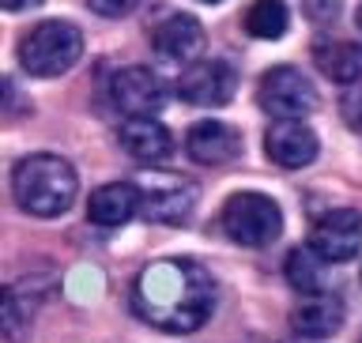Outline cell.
I'll return each mask as SVG.
<instances>
[{"label": "cell", "instance_id": "7a4b0ae2", "mask_svg": "<svg viewBox=\"0 0 362 343\" xmlns=\"http://www.w3.org/2000/svg\"><path fill=\"white\" fill-rule=\"evenodd\" d=\"M76 170L57 155H30L23 158L11 174V192L23 211L38 215V219H53L64 215L76 200Z\"/></svg>", "mask_w": 362, "mask_h": 343}, {"label": "cell", "instance_id": "52a82bcc", "mask_svg": "<svg viewBox=\"0 0 362 343\" xmlns=\"http://www.w3.org/2000/svg\"><path fill=\"white\" fill-rule=\"evenodd\" d=\"M110 95L129 117H151V113L163 110V102H166L163 79H158L151 68H121V72L110 79Z\"/></svg>", "mask_w": 362, "mask_h": 343}, {"label": "cell", "instance_id": "ac0fdd59", "mask_svg": "<svg viewBox=\"0 0 362 343\" xmlns=\"http://www.w3.org/2000/svg\"><path fill=\"white\" fill-rule=\"evenodd\" d=\"M287 279L294 291L302 294H313L317 287H321V264H317V249H294V253L287 257Z\"/></svg>", "mask_w": 362, "mask_h": 343}, {"label": "cell", "instance_id": "8fae6325", "mask_svg": "<svg viewBox=\"0 0 362 343\" xmlns=\"http://www.w3.org/2000/svg\"><path fill=\"white\" fill-rule=\"evenodd\" d=\"M185 151L197 158L200 166H223V163H230V158H238L242 136H238V129H230V124H223V121H200L197 129L189 132Z\"/></svg>", "mask_w": 362, "mask_h": 343}, {"label": "cell", "instance_id": "d6986e66", "mask_svg": "<svg viewBox=\"0 0 362 343\" xmlns=\"http://www.w3.org/2000/svg\"><path fill=\"white\" fill-rule=\"evenodd\" d=\"M30 332V313H23V302L16 291H4V336L8 343H23Z\"/></svg>", "mask_w": 362, "mask_h": 343}, {"label": "cell", "instance_id": "30bf717a", "mask_svg": "<svg viewBox=\"0 0 362 343\" xmlns=\"http://www.w3.org/2000/svg\"><path fill=\"white\" fill-rule=\"evenodd\" d=\"M264 147H268V158L283 170L310 166L317 158V136L302 121H276L272 132L264 136Z\"/></svg>", "mask_w": 362, "mask_h": 343}, {"label": "cell", "instance_id": "5bb4252c", "mask_svg": "<svg viewBox=\"0 0 362 343\" xmlns=\"http://www.w3.org/2000/svg\"><path fill=\"white\" fill-rule=\"evenodd\" d=\"M204 45V30L192 16H170L163 27L155 30V50L166 61H192Z\"/></svg>", "mask_w": 362, "mask_h": 343}, {"label": "cell", "instance_id": "6da1fadb", "mask_svg": "<svg viewBox=\"0 0 362 343\" xmlns=\"http://www.w3.org/2000/svg\"><path fill=\"white\" fill-rule=\"evenodd\" d=\"M132 306L144 321L166 332H192L211 317L215 287L192 260H158L144 268Z\"/></svg>", "mask_w": 362, "mask_h": 343}, {"label": "cell", "instance_id": "2e32d148", "mask_svg": "<svg viewBox=\"0 0 362 343\" xmlns=\"http://www.w3.org/2000/svg\"><path fill=\"white\" fill-rule=\"evenodd\" d=\"M317 64L336 83H355V79H362V45H355V42L317 45Z\"/></svg>", "mask_w": 362, "mask_h": 343}, {"label": "cell", "instance_id": "603a6c76", "mask_svg": "<svg viewBox=\"0 0 362 343\" xmlns=\"http://www.w3.org/2000/svg\"><path fill=\"white\" fill-rule=\"evenodd\" d=\"M358 27H362V4H358Z\"/></svg>", "mask_w": 362, "mask_h": 343}, {"label": "cell", "instance_id": "5b68a950", "mask_svg": "<svg viewBox=\"0 0 362 343\" xmlns=\"http://www.w3.org/2000/svg\"><path fill=\"white\" fill-rule=\"evenodd\" d=\"M260 106L276 121H302L317 106V91L310 83V76L283 64V68L264 72V79H260Z\"/></svg>", "mask_w": 362, "mask_h": 343}, {"label": "cell", "instance_id": "277c9868", "mask_svg": "<svg viewBox=\"0 0 362 343\" xmlns=\"http://www.w3.org/2000/svg\"><path fill=\"white\" fill-rule=\"evenodd\" d=\"M223 231L230 242L257 249V245H268L279 238L283 215L276 208V200L260 197V192H238L223 208Z\"/></svg>", "mask_w": 362, "mask_h": 343}, {"label": "cell", "instance_id": "44dd1931", "mask_svg": "<svg viewBox=\"0 0 362 343\" xmlns=\"http://www.w3.org/2000/svg\"><path fill=\"white\" fill-rule=\"evenodd\" d=\"M140 4V0H90V8L98 11V16H106V19H121V16H129V11Z\"/></svg>", "mask_w": 362, "mask_h": 343}, {"label": "cell", "instance_id": "7c38bea8", "mask_svg": "<svg viewBox=\"0 0 362 343\" xmlns=\"http://www.w3.org/2000/svg\"><path fill=\"white\" fill-rule=\"evenodd\" d=\"M136 211H140V189L129 185V181L102 185V189L90 192V200H87V215H90V223H98V226H121V223H129Z\"/></svg>", "mask_w": 362, "mask_h": 343}, {"label": "cell", "instance_id": "ba28073f", "mask_svg": "<svg viewBox=\"0 0 362 343\" xmlns=\"http://www.w3.org/2000/svg\"><path fill=\"white\" fill-rule=\"evenodd\" d=\"M310 245L317 249V257L325 260H351L362 249V215L351 208L328 211L321 223L313 226Z\"/></svg>", "mask_w": 362, "mask_h": 343}, {"label": "cell", "instance_id": "3957f363", "mask_svg": "<svg viewBox=\"0 0 362 343\" xmlns=\"http://www.w3.org/2000/svg\"><path fill=\"white\" fill-rule=\"evenodd\" d=\"M79 53H83V34H79L72 23H61V19H49V23H38L27 38L19 42V64L27 68L30 76H61L68 72Z\"/></svg>", "mask_w": 362, "mask_h": 343}, {"label": "cell", "instance_id": "ffe728a7", "mask_svg": "<svg viewBox=\"0 0 362 343\" xmlns=\"http://www.w3.org/2000/svg\"><path fill=\"white\" fill-rule=\"evenodd\" d=\"M339 113H344L347 129L362 136V91H347L344 102H339Z\"/></svg>", "mask_w": 362, "mask_h": 343}, {"label": "cell", "instance_id": "cb8c5ba5", "mask_svg": "<svg viewBox=\"0 0 362 343\" xmlns=\"http://www.w3.org/2000/svg\"><path fill=\"white\" fill-rule=\"evenodd\" d=\"M204 4H219V0H204Z\"/></svg>", "mask_w": 362, "mask_h": 343}, {"label": "cell", "instance_id": "7402d4cb", "mask_svg": "<svg viewBox=\"0 0 362 343\" xmlns=\"http://www.w3.org/2000/svg\"><path fill=\"white\" fill-rule=\"evenodd\" d=\"M8 11H23V8H34V4H42V0H0Z\"/></svg>", "mask_w": 362, "mask_h": 343}, {"label": "cell", "instance_id": "9a60e30c", "mask_svg": "<svg viewBox=\"0 0 362 343\" xmlns=\"http://www.w3.org/2000/svg\"><path fill=\"white\" fill-rule=\"evenodd\" d=\"M121 147H124L132 158L158 163V158L170 155L174 140H170V132H166L158 121H151V117H132V121L121 124Z\"/></svg>", "mask_w": 362, "mask_h": 343}, {"label": "cell", "instance_id": "e0dca14e", "mask_svg": "<svg viewBox=\"0 0 362 343\" xmlns=\"http://www.w3.org/2000/svg\"><path fill=\"white\" fill-rule=\"evenodd\" d=\"M287 23H291V16H287V4H283V0H257L245 16V30L253 34V38H283Z\"/></svg>", "mask_w": 362, "mask_h": 343}, {"label": "cell", "instance_id": "8992f818", "mask_svg": "<svg viewBox=\"0 0 362 343\" xmlns=\"http://www.w3.org/2000/svg\"><path fill=\"white\" fill-rule=\"evenodd\" d=\"M238 72L226 61H192L177 79V95L192 106H226L234 98Z\"/></svg>", "mask_w": 362, "mask_h": 343}, {"label": "cell", "instance_id": "9c48e42d", "mask_svg": "<svg viewBox=\"0 0 362 343\" xmlns=\"http://www.w3.org/2000/svg\"><path fill=\"white\" fill-rule=\"evenodd\" d=\"M140 208L155 223H185L197 208V189L177 178H158L147 189H140Z\"/></svg>", "mask_w": 362, "mask_h": 343}, {"label": "cell", "instance_id": "4fadbf2b", "mask_svg": "<svg viewBox=\"0 0 362 343\" xmlns=\"http://www.w3.org/2000/svg\"><path fill=\"white\" fill-rule=\"evenodd\" d=\"M344 325V302L332 298V294H317V298H305L298 310L291 313V328L298 336H310V339H325L339 332Z\"/></svg>", "mask_w": 362, "mask_h": 343}]
</instances>
